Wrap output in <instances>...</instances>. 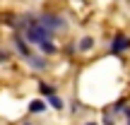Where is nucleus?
I'll return each mask as SVG.
<instances>
[{"mask_svg":"<svg viewBox=\"0 0 130 125\" xmlns=\"http://www.w3.org/2000/svg\"><path fill=\"white\" fill-rule=\"evenodd\" d=\"M130 48V39L125 36V34H118L116 39H113V43H111V53L113 56H121V53H125Z\"/></svg>","mask_w":130,"mask_h":125,"instance_id":"1","label":"nucleus"},{"mask_svg":"<svg viewBox=\"0 0 130 125\" xmlns=\"http://www.w3.org/2000/svg\"><path fill=\"white\" fill-rule=\"evenodd\" d=\"M39 22H41L48 31H56V29H63V27H65L63 19H60V17H53V14H41V17H39Z\"/></svg>","mask_w":130,"mask_h":125,"instance_id":"2","label":"nucleus"},{"mask_svg":"<svg viewBox=\"0 0 130 125\" xmlns=\"http://www.w3.org/2000/svg\"><path fill=\"white\" fill-rule=\"evenodd\" d=\"M14 46H17V51H19V56H24V58H31V53H29V48H27V43H24V39L19 36V34H14Z\"/></svg>","mask_w":130,"mask_h":125,"instance_id":"3","label":"nucleus"},{"mask_svg":"<svg viewBox=\"0 0 130 125\" xmlns=\"http://www.w3.org/2000/svg\"><path fill=\"white\" fill-rule=\"evenodd\" d=\"M39 48H41L43 53H48V56H53V53L58 51V46H56V43L51 41V39H48V41H43V43H41V46H39Z\"/></svg>","mask_w":130,"mask_h":125,"instance_id":"4","label":"nucleus"},{"mask_svg":"<svg viewBox=\"0 0 130 125\" xmlns=\"http://www.w3.org/2000/svg\"><path fill=\"white\" fill-rule=\"evenodd\" d=\"M29 111H31V113H43V111H46V103H41V101H31V103H29Z\"/></svg>","mask_w":130,"mask_h":125,"instance_id":"5","label":"nucleus"},{"mask_svg":"<svg viewBox=\"0 0 130 125\" xmlns=\"http://www.w3.org/2000/svg\"><path fill=\"white\" fill-rule=\"evenodd\" d=\"M39 92H41L43 94V96H53V94H56V89H53V87H48V84H39Z\"/></svg>","mask_w":130,"mask_h":125,"instance_id":"6","label":"nucleus"},{"mask_svg":"<svg viewBox=\"0 0 130 125\" xmlns=\"http://www.w3.org/2000/svg\"><path fill=\"white\" fill-rule=\"evenodd\" d=\"M29 65L31 67H36V70H41V67H46V60H41V58H27Z\"/></svg>","mask_w":130,"mask_h":125,"instance_id":"7","label":"nucleus"},{"mask_svg":"<svg viewBox=\"0 0 130 125\" xmlns=\"http://www.w3.org/2000/svg\"><path fill=\"white\" fill-rule=\"evenodd\" d=\"M94 46V41H92V36H84L82 41H79V48H82V51H89V48Z\"/></svg>","mask_w":130,"mask_h":125,"instance_id":"8","label":"nucleus"},{"mask_svg":"<svg viewBox=\"0 0 130 125\" xmlns=\"http://www.w3.org/2000/svg\"><path fill=\"white\" fill-rule=\"evenodd\" d=\"M48 103H51L53 108H63V101H60V99L56 96V94H53V96H48Z\"/></svg>","mask_w":130,"mask_h":125,"instance_id":"9","label":"nucleus"},{"mask_svg":"<svg viewBox=\"0 0 130 125\" xmlns=\"http://www.w3.org/2000/svg\"><path fill=\"white\" fill-rule=\"evenodd\" d=\"M125 116H128V123H130V108H128V111H125Z\"/></svg>","mask_w":130,"mask_h":125,"instance_id":"10","label":"nucleus"},{"mask_svg":"<svg viewBox=\"0 0 130 125\" xmlns=\"http://www.w3.org/2000/svg\"><path fill=\"white\" fill-rule=\"evenodd\" d=\"M87 125H96V123H87Z\"/></svg>","mask_w":130,"mask_h":125,"instance_id":"11","label":"nucleus"},{"mask_svg":"<svg viewBox=\"0 0 130 125\" xmlns=\"http://www.w3.org/2000/svg\"><path fill=\"white\" fill-rule=\"evenodd\" d=\"M27 125H29V123H27Z\"/></svg>","mask_w":130,"mask_h":125,"instance_id":"12","label":"nucleus"}]
</instances>
